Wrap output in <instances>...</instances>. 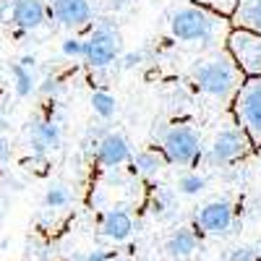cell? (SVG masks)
<instances>
[{
    "label": "cell",
    "mask_w": 261,
    "mask_h": 261,
    "mask_svg": "<svg viewBox=\"0 0 261 261\" xmlns=\"http://www.w3.org/2000/svg\"><path fill=\"white\" fill-rule=\"evenodd\" d=\"M8 21L16 29H39L47 21V6L45 0H13Z\"/></svg>",
    "instance_id": "30bf717a"
},
{
    "label": "cell",
    "mask_w": 261,
    "mask_h": 261,
    "mask_svg": "<svg viewBox=\"0 0 261 261\" xmlns=\"http://www.w3.org/2000/svg\"><path fill=\"white\" fill-rule=\"evenodd\" d=\"M63 141V130L58 123L53 120H39L29 128V144L34 146V151H50L58 149Z\"/></svg>",
    "instance_id": "4fadbf2b"
},
{
    "label": "cell",
    "mask_w": 261,
    "mask_h": 261,
    "mask_svg": "<svg viewBox=\"0 0 261 261\" xmlns=\"http://www.w3.org/2000/svg\"><path fill=\"white\" fill-rule=\"evenodd\" d=\"M232 18L241 29L261 34V0H241V6L235 8Z\"/></svg>",
    "instance_id": "9a60e30c"
},
{
    "label": "cell",
    "mask_w": 261,
    "mask_h": 261,
    "mask_svg": "<svg viewBox=\"0 0 261 261\" xmlns=\"http://www.w3.org/2000/svg\"><path fill=\"white\" fill-rule=\"evenodd\" d=\"M235 222V214H232V204L225 199H217L209 201L206 206H201V212L196 214V225H199L204 232L209 235H225Z\"/></svg>",
    "instance_id": "9c48e42d"
},
{
    "label": "cell",
    "mask_w": 261,
    "mask_h": 261,
    "mask_svg": "<svg viewBox=\"0 0 261 261\" xmlns=\"http://www.w3.org/2000/svg\"><path fill=\"white\" fill-rule=\"evenodd\" d=\"M58 89H60V81L53 79V76H47L45 81H42V86H39V92H42V94H55Z\"/></svg>",
    "instance_id": "d4e9b609"
},
{
    "label": "cell",
    "mask_w": 261,
    "mask_h": 261,
    "mask_svg": "<svg viewBox=\"0 0 261 261\" xmlns=\"http://www.w3.org/2000/svg\"><path fill=\"white\" fill-rule=\"evenodd\" d=\"M60 53L65 58H84V39L79 37H68L60 42Z\"/></svg>",
    "instance_id": "44dd1931"
},
{
    "label": "cell",
    "mask_w": 261,
    "mask_h": 261,
    "mask_svg": "<svg viewBox=\"0 0 261 261\" xmlns=\"http://www.w3.org/2000/svg\"><path fill=\"white\" fill-rule=\"evenodd\" d=\"M196 248H199V238H196V232L191 227H178L175 232L167 238V243H165L167 256L170 258H178V261L193 256Z\"/></svg>",
    "instance_id": "5bb4252c"
},
{
    "label": "cell",
    "mask_w": 261,
    "mask_h": 261,
    "mask_svg": "<svg viewBox=\"0 0 261 261\" xmlns=\"http://www.w3.org/2000/svg\"><path fill=\"white\" fill-rule=\"evenodd\" d=\"M227 53L246 76H261V34L238 27L227 34Z\"/></svg>",
    "instance_id": "8992f818"
},
{
    "label": "cell",
    "mask_w": 261,
    "mask_h": 261,
    "mask_svg": "<svg viewBox=\"0 0 261 261\" xmlns=\"http://www.w3.org/2000/svg\"><path fill=\"white\" fill-rule=\"evenodd\" d=\"M165 154H160V151H154V149H146V151H139L136 157H130V165H134V170L139 172V175H146V178H151V175H157V172L165 167Z\"/></svg>",
    "instance_id": "2e32d148"
},
{
    "label": "cell",
    "mask_w": 261,
    "mask_h": 261,
    "mask_svg": "<svg viewBox=\"0 0 261 261\" xmlns=\"http://www.w3.org/2000/svg\"><path fill=\"white\" fill-rule=\"evenodd\" d=\"M222 27V18L209 13L201 6H186L178 8L170 16V34L178 42H188V45H199V42H212Z\"/></svg>",
    "instance_id": "7a4b0ae2"
},
{
    "label": "cell",
    "mask_w": 261,
    "mask_h": 261,
    "mask_svg": "<svg viewBox=\"0 0 261 261\" xmlns=\"http://www.w3.org/2000/svg\"><path fill=\"white\" fill-rule=\"evenodd\" d=\"M99 230L107 241L123 243L130 238V232H134V220H130V214L125 209H110V212H105Z\"/></svg>",
    "instance_id": "7c38bea8"
},
{
    "label": "cell",
    "mask_w": 261,
    "mask_h": 261,
    "mask_svg": "<svg viewBox=\"0 0 261 261\" xmlns=\"http://www.w3.org/2000/svg\"><path fill=\"white\" fill-rule=\"evenodd\" d=\"M81 261H110V253L107 251H89Z\"/></svg>",
    "instance_id": "484cf974"
},
{
    "label": "cell",
    "mask_w": 261,
    "mask_h": 261,
    "mask_svg": "<svg viewBox=\"0 0 261 261\" xmlns=\"http://www.w3.org/2000/svg\"><path fill=\"white\" fill-rule=\"evenodd\" d=\"M120 53H123V42L113 18H102L92 29V34L84 39V60L92 68H99V71L110 68L113 63H118Z\"/></svg>",
    "instance_id": "3957f363"
},
{
    "label": "cell",
    "mask_w": 261,
    "mask_h": 261,
    "mask_svg": "<svg viewBox=\"0 0 261 261\" xmlns=\"http://www.w3.org/2000/svg\"><path fill=\"white\" fill-rule=\"evenodd\" d=\"M144 50H134V53H120V58H118V63H120V68H125V71H130V68H139V65L144 63Z\"/></svg>",
    "instance_id": "603a6c76"
},
{
    "label": "cell",
    "mask_w": 261,
    "mask_h": 261,
    "mask_svg": "<svg viewBox=\"0 0 261 261\" xmlns=\"http://www.w3.org/2000/svg\"><path fill=\"white\" fill-rule=\"evenodd\" d=\"M68 204H71V191L65 188V186L47 188V193H45V206L47 209H63V206H68Z\"/></svg>",
    "instance_id": "ffe728a7"
},
{
    "label": "cell",
    "mask_w": 261,
    "mask_h": 261,
    "mask_svg": "<svg viewBox=\"0 0 261 261\" xmlns=\"http://www.w3.org/2000/svg\"><path fill=\"white\" fill-rule=\"evenodd\" d=\"M193 84L199 86V92H204L212 99H230L241 86V68L235 65L230 53H220L196 65Z\"/></svg>",
    "instance_id": "6da1fadb"
},
{
    "label": "cell",
    "mask_w": 261,
    "mask_h": 261,
    "mask_svg": "<svg viewBox=\"0 0 261 261\" xmlns=\"http://www.w3.org/2000/svg\"><path fill=\"white\" fill-rule=\"evenodd\" d=\"M258 253H261V243H258Z\"/></svg>",
    "instance_id": "f1b7e54d"
},
{
    "label": "cell",
    "mask_w": 261,
    "mask_h": 261,
    "mask_svg": "<svg viewBox=\"0 0 261 261\" xmlns=\"http://www.w3.org/2000/svg\"><path fill=\"white\" fill-rule=\"evenodd\" d=\"M6 154H8V141L3 136V125H0V160H6Z\"/></svg>",
    "instance_id": "4316f807"
},
{
    "label": "cell",
    "mask_w": 261,
    "mask_h": 261,
    "mask_svg": "<svg viewBox=\"0 0 261 261\" xmlns=\"http://www.w3.org/2000/svg\"><path fill=\"white\" fill-rule=\"evenodd\" d=\"M92 107H94V113H97L102 120H110V118L118 113V99H115L110 92H94V94H92Z\"/></svg>",
    "instance_id": "ac0fdd59"
},
{
    "label": "cell",
    "mask_w": 261,
    "mask_h": 261,
    "mask_svg": "<svg viewBox=\"0 0 261 261\" xmlns=\"http://www.w3.org/2000/svg\"><path fill=\"white\" fill-rule=\"evenodd\" d=\"M130 144L123 134H105L97 141V162L105 167H120L130 162Z\"/></svg>",
    "instance_id": "8fae6325"
},
{
    "label": "cell",
    "mask_w": 261,
    "mask_h": 261,
    "mask_svg": "<svg viewBox=\"0 0 261 261\" xmlns=\"http://www.w3.org/2000/svg\"><path fill=\"white\" fill-rule=\"evenodd\" d=\"M134 0H105V8L110 11V13H120V11H125Z\"/></svg>",
    "instance_id": "cb8c5ba5"
},
{
    "label": "cell",
    "mask_w": 261,
    "mask_h": 261,
    "mask_svg": "<svg viewBox=\"0 0 261 261\" xmlns=\"http://www.w3.org/2000/svg\"><path fill=\"white\" fill-rule=\"evenodd\" d=\"M110 261H128V258H110Z\"/></svg>",
    "instance_id": "83f0119b"
},
{
    "label": "cell",
    "mask_w": 261,
    "mask_h": 261,
    "mask_svg": "<svg viewBox=\"0 0 261 261\" xmlns=\"http://www.w3.org/2000/svg\"><path fill=\"white\" fill-rule=\"evenodd\" d=\"M232 110L238 125L246 130L251 144H261V76H248L232 94Z\"/></svg>",
    "instance_id": "277c9868"
},
{
    "label": "cell",
    "mask_w": 261,
    "mask_h": 261,
    "mask_svg": "<svg viewBox=\"0 0 261 261\" xmlns=\"http://www.w3.org/2000/svg\"><path fill=\"white\" fill-rule=\"evenodd\" d=\"M11 76H13V89L16 94L24 99L34 92V68H27V65H21V63H13L11 65Z\"/></svg>",
    "instance_id": "e0dca14e"
},
{
    "label": "cell",
    "mask_w": 261,
    "mask_h": 261,
    "mask_svg": "<svg viewBox=\"0 0 261 261\" xmlns=\"http://www.w3.org/2000/svg\"><path fill=\"white\" fill-rule=\"evenodd\" d=\"M47 13L65 29H81L94 18L92 0H53V8Z\"/></svg>",
    "instance_id": "ba28073f"
},
{
    "label": "cell",
    "mask_w": 261,
    "mask_h": 261,
    "mask_svg": "<svg viewBox=\"0 0 261 261\" xmlns=\"http://www.w3.org/2000/svg\"><path fill=\"white\" fill-rule=\"evenodd\" d=\"M204 188H206V178L199 175V172H188V175L178 180V193L183 196H199Z\"/></svg>",
    "instance_id": "d6986e66"
},
{
    "label": "cell",
    "mask_w": 261,
    "mask_h": 261,
    "mask_svg": "<svg viewBox=\"0 0 261 261\" xmlns=\"http://www.w3.org/2000/svg\"><path fill=\"white\" fill-rule=\"evenodd\" d=\"M162 154L170 165L191 167L201 157V136L191 125H172L162 134Z\"/></svg>",
    "instance_id": "5b68a950"
},
{
    "label": "cell",
    "mask_w": 261,
    "mask_h": 261,
    "mask_svg": "<svg viewBox=\"0 0 261 261\" xmlns=\"http://www.w3.org/2000/svg\"><path fill=\"white\" fill-rule=\"evenodd\" d=\"M230 261H261L258 246H238L230 253Z\"/></svg>",
    "instance_id": "7402d4cb"
},
{
    "label": "cell",
    "mask_w": 261,
    "mask_h": 261,
    "mask_svg": "<svg viewBox=\"0 0 261 261\" xmlns=\"http://www.w3.org/2000/svg\"><path fill=\"white\" fill-rule=\"evenodd\" d=\"M248 149H251V139L246 136L243 128H222L209 146V162L212 165L235 162V160H241Z\"/></svg>",
    "instance_id": "52a82bcc"
}]
</instances>
